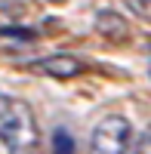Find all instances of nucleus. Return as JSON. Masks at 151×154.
<instances>
[{"mask_svg":"<svg viewBox=\"0 0 151 154\" xmlns=\"http://www.w3.org/2000/svg\"><path fill=\"white\" fill-rule=\"evenodd\" d=\"M0 145L6 154H43L34 108L19 96H0Z\"/></svg>","mask_w":151,"mask_h":154,"instance_id":"obj_1","label":"nucleus"},{"mask_svg":"<svg viewBox=\"0 0 151 154\" xmlns=\"http://www.w3.org/2000/svg\"><path fill=\"white\" fill-rule=\"evenodd\" d=\"M133 142V123L123 114H105L93 126L86 154H127Z\"/></svg>","mask_w":151,"mask_h":154,"instance_id":"obj_2","label":"nucleus"},{"mask_svg":"<svg viewBox=\"0 0 151 154\" xmlns=\"http://www.w3.org/2000/svg\"><path fill=\"white\" fill-rule=\"evenodd\" d=\"M28 71L31 74H43V77H56V80H68V77H77L86 71V65L80 59H74L68 53H56V56H46V59H34L28 62Z\"/></svg>","mask_w":151,"mask_h":154,"instance_id":"obj_3","label":"nucleus"},{"mask_svg":"<svg viewBox=\"0 0 151 154\" xmlns=\"http://www.w3.org/2000/svg\"><path fill=\"white\" fill-rule=\"evenodd\" d=\"M96 31L102 37H108V40H127V37H130V25H127V19H123L120 12L102 9L96 16Z\"/></svg>","mask_w":151,"mask_h":154,"instance_id":"obj_4","label":"nucleus"},{"mask_svg":"<svg viewBox=\"0 0 151 154\" xmlns=\"http://www.w3.org/2000/svg\"><path fill=\"white\" fill-rule=\"evenodd\" d=\"M127 154H151V126L130 142V151H127Z\"/></svg>","mask_w":151,"mask_h":154,"instance_id":"obj_5","label":"nucleus"},{"mask_svg":"<svg viewBox=\"0 0 151 154\" xmlns=\"http://www.w3.org/2000/svg\"><path fill=\"white\" fill-rule=\"evenodd\" d=\"M71 148H74V139L65 130H59L56 133V154H71Z\"/></svg>","mask_w":151,"mask_h":154,"instance_id":"obj_6","label":"nucleus"},{"mask_svg":"<svg viewBox=\"0 0 151 154\" xmlns=\"http://www.w3.org/2000/svg\"><path fill=\"white\" fill-rule=\"evenodd\" d=\"M127 6H130L133 12H139V16L151 19V0H127Z\"/></svg>","mask_w":151,"mask_h":154,"instance_id":"obj_7","label":"nucleus"},{"mask_svg":"<svg viewBox=\"0 0 151 154\" xmlns=\"http://www.w3.org/2000/svg\"><path fill=\"white\" fill-rule=\"evenodd\" d=\"M53 3H65V0H53Z\"/></svg>","mask_w":151,"mask_h":154,"instance_id":"obj_8","label":"nucleus"},{"mask_svg":"<svg viewBox=\"0 0 151 154\" xmlns=\"http://www.w3.org/2000/svg\"><path fill=\"white\" fill-rule=\"evenodd\" d=\"M148 77H151V68H148Z\"/></svg>","mask_w":151,"mask_h":154,"instance_id":"obj_9","label":"nucleus"},{"mask_svg":"<svg viewBox=\"0 0 151 154\" xmlns=\"http://www.w3.org/2000/svg\"><path fill=\"white\" fill-rule=\"evenodd\" d=\"M0 3H3V0H0Z\"/></svg>","mask_w":151,"mask_h":154,"instance_id":"obj_10","label":"nucleus"}]
</instances>
